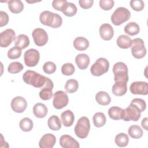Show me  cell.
Listing matches in <instances>:
<instances>
[{"label":"cell","mask_w":148,"mask_h":148,"mask_svg":"<svg viewBox=\"0 0 148 148\" xmlns=\"http://www.w3.org/2000/svg\"><path fill=\"white\" fill-rule=\"evenodd\" d=\"M127 83L125 82H115L112 87V92L116 96H123L127 91Z\"/></svg>","instance_id":"obj_21"},{"label":"cell","mask_w":148,"mask_h":148,"mask_svg":"<svg viewBox=\"0 0 148 148\" xmlns=\"http://www.w3.org/2000/svg\"><path fill=\"white\" fill-rule=\"evenodd\" d=\"M47 78L48 77L31 70L27 71L23 75V79L25 83L30 84L34 87L40 88L44 87Z\"/></svg>","instance_id":"obj_1"},{"label":"cell","mask_w":148,"mask_h":148,"mask_svg":"<svg viewBox=\"0 0 148 148\" xmlns=\"http://www.w3.org/2000/svg\"><path fill=\"white\" fill-rule=\"evenodd\" d=\"M108 115L113 120H118L123 119L124 115V109L118 106H112L108 110Z\"/></svg>","instance_id":"obj_26"},{"label":"cell","mask_w":148,"mask_h":148,"mask_svg":"<svg viewBox=\"0 0 148 148\" xmlns=\"http://www.w3.org/2000/svg\"><path fill=\"white\" fill-rule=\"evenodd\" d=\"M109 62L105 58H99L96 60L95 62L92 65L90 68L91 73L95 76H99L108 71Z\"/></svg>","instance_id":"obj_6"},{"label":"cell","mask_w":148,"mask_h":148,"mask_svg":"<svg viewBox=\"0 0 148 148\" xmlns=\"http://www.w3.org/2000/svg\"><path fill=\"white\" fill-rule=\"evenodd\" d=\"M56 64L51 61H47L45 62L43 66V71L47 74H52L56 71Z\"/></svg>","instance_id":"obj_40"},{"label":"cell","mask_w":148,"mask_h":148,"mask_svg":"<svg viewBox=\"0 0 148 148\" xmlns=\"http://www.w3.org/2000/svg\"><path fill=\"white\" fill-rule=\"evenodd\" d=\"M90 123L87 117L83 116L80 117L75 127V133L77 137L81 139L86 138L90 132Z\"/></svg>","instance_id":"obj_4"},{"label":"cell","mask_w":148,"mask_h":148,"mask_svg":"<svg viewBox=\"0 0 148 148\" xmlns=\"http://www.w3.org/2000/svg\"><path fill=\"white\" fill-rule=\"evenodd\" d=\"M53 105L57 109H61L65 107L69 101L68 95L63 91H57L53 94Z\"/></svg>","instance_id":"obj_10"},{"label":"cell","mask_w":148,"mask_h":148,"mask_svg":"<svg viewBox=\"0 0 148 148\" xmlns=\"http://www.w3.org/2000/svg\"><path fill=\"white\" fill-rule=\"evenodd\" d=\"M39 52L34 49H30L27 50L24 54V60L25 64L29 67L36 66L39 61Z\"/></svg>","instance_id":"obj_9"},{"label":"cell","mask_w":148,"mask_h":148,"mask_svg":"<svg viewBox=\"0 0 148 148\" xmlns=\"http://www.w3.org/2000/svg\"><path fill=\"white\" fill-rule=\"evenodd\" d=\"M14 45L15 46H17L21 49H24L29 46V39L26 35L20 34L16 36Z\"/></svg>","instance_id":"obj_27"},{"label":"cell","mask_w":148,"mask_h":148,"mask_svg":"<svg viewBox=\"0 0 148 148\" xmlns=\"http://www.w3.org/2000/svg\"><path fill=\"white\" fill-rule=\"evenodd\" d=\"M77 10V7L74 3L68 2L62 12L65 16L68 17H72L76 14Z\"/></svg>","instance_id":"obj_34"},{"label":"cell","mask_w":148,"mask_h":148,"mask_svg":"<svg viewBox=\"0 0 148 148\" xmlns=\"http://www.w3.org/2000/svg\"><path fill=\"white\" fill-rule=\"evenodd\" d=\"M130 90L133 94L146 95L148 94V84L146 82L138 81L131 83Z\"/></svg>","instance_id":"obj_13"},{"label":"cell","mask_w":148,"mask_h":148,"mask_svg":"<svg viewBox=\"0 0 148 148\" xmlns=\"http://www.w3.org/2000/svg\"><path fill=\"white\" fill-rule=\"evenodd\" d=\"M10 105L14 112L16 113H23L27 108V102L23 97L17 96L13 98Z\"/></svg>","instance_id":"obj_14"},{"label":"cell","mask_w":148,"mask_h":148,"mask_svg":"<svg viewBox=\"0 0 148 148\" xmlns=\"http://www.w3.org/2000/svg\"><path fill=\"white\" fill-rule=\"evenodd\" d=\"M9 21V16L6 12L3 11L0 12V27L6 25Z\"/></svg>","instance_id":"obj_45"},{"label":"cell","mask_w":148,"mask_h":148,"mask_svg":"<svg viewBox=\"0 0 148 148\" xmlns=\"http://www.w3.org/2000/svg\"><path fill=\"white\" fill-rule=\"evenodd\" d=\"M60 145L64 148H79V142L71 136L63 135L60 137Z\"/></svg>","instance_id":"obj_16"},{"label":"cell","mask_w":148,"mask_h":148,"mask_svg":"<svg viewBox=\"0 0 148 148\" xmlns=\"http://www.w3.org/2000/svg\"><path fill=\"white\" fill-rule=\"evenodd\" d=\"M56 142V136L52 134H46L40 138L39 146L40 148H52Z\"/></svg>","instance_id":"obj_17"},{"label":"cell","mask_w":148,"mask_h":148,"mask_svg":"<svg viewBox=\"0 0 148 148\" xmlns=\"http://www.w3.org/2000/svg\"><path fill=\"white\" fill-rule=\"evenodd\" d=\"M95 100L99 105L106 106L110 103L111 98L108 92L101 91L96 94Z\"/></svg>","instance_id":"obj_25"},{"label":"cell","mask_w":148,"mask_h":148,"mask_svg":"<svg viewBox=\"0 0 148 148\" xmlns=\"http://www.w3.org/2000/svg\"><path fill=\"white\" fill-rule=\"evenodd\" d=\"M128 133L132 138L139 139L143 135V130L138 125H132L128 128Z\"/></svg>","instance_id":"obj_31"},{"label":"cell","mask_w":148,"mask_h":148,"mask_svg":"<svg viewBox=\"0 0 148 148\" xmlns=\"http://www.w3.org/2000/svg\"><path fill=\"white\" fill-rule=\"evenodd\" d=\"M113 72L115 82H125L128 81V68L126 64L123 62L116 63L113 67Z\"/></svg>","instance_id":"obj_3"},{"label":"cell","mask_w":148,"mask_h":148,"mask_svg":"<svg viewBox=\"0 0 148 148\" xmlns=\"http://www.w3.org/2000/svg\"><path fill=\"white\" fill-rule=\"evenodd\" d=\"M140 31V28L138 24L135 22L128 23L124 27V32L131 36L137 35Z\"/></svg>","instance_id":"obj_30"},{"label":"cell","mask_w":148,"mask_h":148,"mask_svg":"<svg viewBox=\"0 0 148 148\" xmlns=\"http://www.w3.org/2000/svg\"><path fill=\"white\" fill-rule=\"evenodd\" d=\"M131 53L134 57L137 59L143 58L146 54V49L144 42L141 38H135L132 40Z\"/></svg>","instance_id":"obj_7"},{"label":"cell","mask_w":148,"mask_h":148,"mask_svg":"<svg viewBox=\"0 0 148 148\" xmlns=\"http://www.w3.org/2000/svg\"><path fill=\"white\" fill-rule=\"evenodd\" d=\"M24 68L23 65L19 62H11L8 68V71L10 73H17L21 72Z\"/></svg>","instance_id":"obj_37"},{"label":"cell","mask_w":148,"mask_h":148,"mask_svg":"<svg viewBox=\"0 0 148 148\" xmlns=\"http://www.w3.org/2000/svg\"><path fill=\"white\" fill-rule=\"evenodd\" d=\"M61 120L62 124L65 127H70L73 124L74 122V114L71 110H66L61 113Z\"/></svg>","instance_id":"obj_19"},{"label":"cell","mask_w":148,"mask_h":148,"mask_svg":"<svg viewBox=\"0 0 148 148\" xmlns=\"http://www.w3.org/2000/svg\"><path fill=\"white\" fill-rule=\"evenodd\" d=\"M10 11L13 13H19L24 8V5L20 0H11L7 2Z\"/></svg>","instance_id":"obj_24"},{"label":"cell","mask_w":148,"mask_h":148,"mask_svg":"<svg viewBox=\"0 0 148 148\" xmlns=\"http://www.w3.org/2000/svg\"><path fill=\"white\" fill-rule=\"evenodd\" d=\"M114 142L119 147H125L127 146L129 142L128 136L124 133H119L116 136Z\"/></svg>","instance_id":"obj_33"},{"label":"cell","mask_w":148,"mask_h":148,"mask_svg":"<svg viewBox=\"0 0 148 148\" xmlns=\"http://www.w3.org/2000/svg\"><path fill=\"white\" fill-rule=\"evenodd\" d=\"M131 17L130 12L125 8H117L111 16V21L115 25H120L129 20Z\"/></svg>","instance_id":"obj_5"},{"label":"cell","mask_w":148,"mask_h":148,"mask_svg":"<svg viewBox=\"0 0 148 148\" xmlns=\"http://www.w3.org/2000/svg\"><path fill=\"white\" fill-rule=\"evenodd\" d=\"M116 42L119 47L121 49H128L131 46L132 40L127 35H121L118 37Z\"/></svg>","instance_id":"obj_28"},{"label":"cell","mask_w":148,"mask_h":148,"mask_svg":"<svg viewBox=\"0 0 148 148\" xmlns=\"http://www.w3.org/2000/svg\"><path fill=\"white\" fill-rule=\"evenodd\" d=\"M99 34L101 38L103 40H109L113 36V28L109 24H103L99 27Z\"/></svg>","instance_id":"obj_18"},{"label":"cell","mask_w":148,"mask_h":148,"mask_svg":"<svg viewBox=\"0 0 148 148\" xmlns=\"http://www.w3.org/2000/svg\"><path fill=\"white\" fill-rule=\"evenodd\" d=\"M39 20L42 24L53 28L60 27L62 23V18L59 14L47 10L40 13Z\"/></svg>","instance_id":"obj_2"},{"label":"cell","mask_w":148,"mask_h":148,"mask_svg":"<svg viewBox=\"0 0 148 148\" xmlns=\"http://www.w3.org/2000/svg\"><path fill=\"white\" fill-rule=\"evenodd\" d=\"M94 125L96 127H103L106 123V117L104 113L102 112L95 113L92 117Z\"/></svg>","instance_id":"obj_32"},{"label":"cell","mask_w":148,"mask_h":148,"mask_svg":"<svg viewBox=\"0 0 148 148\" xmlns=\"http://www.w3.org/2000/svg\"><path fill=\"white\" fill-rule=\"evenodd\" d=\"M132 103L136 105L140 110L141 112H143L146 108V104L145 101L140 98H134L132 100L131 102Z\"/></svg>","instance_id":"obj_44"},{"label":"cell","mask_w":148,"mask_h":148,"mask_svg":"<svg viewBox=\"0 0 148 148\" xmlns=\"http://www.w3.org/2000/svg\"><path fill=\"white\" fill-rule=\"evenodd\" d=\"M47 124L49 128L53 131H58L61 127V121L59 117L56 115H53L49 118Z\"/></svg>","instance_id":"obj_29"},{"label":"cell","mask_w":148,"mask_h":148,"mask_svg":"<svg viewBox=\"0 0 148 148\" xmlns=\"http://www.w3.org/2000/svg\"><path fill=\"white\" fill-rule=\"evenodd\" d=\"M79 88V83L75 79H69L66 82L65 89L68 93L75 92Z\"/></svg>","instance_id":"obj_36"},{"label":"cell","mask_w":148,"mask_h":148,"mask_svg":"<svg viewBox=\"0 0 148 148\" xmlns=\"http://www.w3.org/2000/svg\"><path fill=\"white\" fill-rule=\"evenodd\" d=\"M19 126L22 131L29 132L31 131L33 128V121L28 117H24L20 120Z\"/></svg>","instance_id":"obj_35"},{"label":"cell","mask_w":148,"mask_h":148,"mask_svg":"<svg viewBox=\"0 0 148 148\" xmlns=\"http://www.w3.org/2000/svg\"><path fill=\"white\" fill-rule=\"evenodd\" d=\"M140 114L141 112L139 109L136 105L131 103L126 109H124L123 120L125 121H136L140 117Z\"/></svg>","instance_id":"obj_8"},{"label":"cell","mask_w":148,"mask_h":148,"mask_svg":"<svg viewBox=\"0 0 148 148\" xmlns=\"http://www.w3.org/2000/svg\"><path fill=\"white\" fill-rule=\"evenodd\" d=\"M32 36L35 44L38 46H43L48 41V35L42 28H35L32 32Z\"/></svg>","instance_id":"obj_11"},{"label":"cell","mask_w":148,"mask_h":148,"mask_svg":"<svg viewBox=\"0 0 148 148\" xmlns=\"http://www.w3.org/2000/svg\"><path fill=\"white\" fill-rule=\"evenodd\" d=\"M130 6L135 11H141L144 8V2L142 0H132L130 1Z\"/></svg>","instance_id":"obj_41"},{"label":"cell","mask_w":148,"mask_h":148,"mask_svg":"<svg viewBox=\"0 0 148 148\" xmlns=\"http://www.w3.org/2000/svg\"><path fill=\"white\" fill-rule=\"evenodd\" d=\"M94 3L93 0H79V3L80 7L84 9L90 8Z\"/></svg>","instance_id":"obj_46"},{"label":"cell","mask_w":148,"mask_h":148,"mask_svg":"<svg viewBox=\"0 0 148 148\" xmlns=\"http://www.w3.org/2000/svg\"><path fill=\"white\" fill-rule=\"evenodd\" d=\"M53 87L54 84L53 81L48 77L45 85L42 88L41 90L39 91V97L44 101L49 100L53 96L52 90L53 88Z\"/></svg>","instance_id":"obj_15"},{"label":"cell","mask_w":148,"mask_h":148,"mask_svg":"<svg viewBox=\"0 0 148 148\" xmlns=\"http://www.w3.org/2000/svg\"><path fill=\"white\" fill-rule=\"evenodd\" d=\"M21 55V49L17 46L10 49L8 52V57L11 60L17 59Z\"/></svg>","instance_id":"obj_38"},{"label":"cell","mask_w":148,"mask_h":148,"mask_svg":"<svg viewBox=\"0 0 148 148\" xmlns=\"http://www.w3.org/2000/svg\"><path fill=\"white\" fill-rule=\"evenodd\" d=\"M15 32L12 29H6L0 34V46L7 47L16 39Z\"/></svg>","instance_id":"obj_12"},{"label":"cell","mask_w":148,"mask_h":148,"mask_svg":"<svg viewBox=\"0 0 148 148\" xmlns=\"http://www.w3.org/2000/svg\"><path fill=\"white\" fill-rule=\"evenodd\" d=\"M114 6V1L113 0H100L99 6L104 10H109Z\"/></svg>","instance_id":"obj_42"},{"label":"cell","mask_w":148,"mask_h":148,"mask_svg":"<svg viewBox=\"0 0 148 148\" xmlns=\"http://www.w3.org/2000/svg\"><path fill=\"white\" fill-rule=\"evenodd\" d=\"M75 67L71 63H65L61 66V72L66 76L72 75L75 72Z\"/></svg>","instance_id":"obj_39"},{"label":"cell","mask_w":148,"mask_h":148,"mask_svg":"<svg viewBox=\"0 0 148 148\" xmlns=\"http://www.w3.org/2000/svg\"><path fill=\"white\" fill-rule=\"evenodd\" d=\"M47 108L42 103H37L33 107V113L38 118H43L47 114Z\"/></svg>","instance_id":"obj_22"},{"label":"cell","mask_w":148,"mask_h":148,"mask_svg":"<svg viewBox=\"0 0 148 148\" xmlns=\"http://www.w3.org/2000/svg\"><path fill=\"white\" fill-rule=\"evenodd\" d=\"M147 121H148V119L147 117H145L142 120V122H141V125L142 127L146 131L148 130V128H147Z\"/></svg>","instance_id":"obj_47"},{"label":"cell","mask_w":148,"mask_h":148,"mask_svg":"<svg viewBox=\"0 0 148 148\" xmlns=\"http://www.w3.org/2000/svg\"><path fill=\"white\" fill-rule=\"evenodd\" d=\"M90 58L86 54H79L75 58V62L80 69H86L90 64Z\"/></svg>","instance_id":"obj_20"},{"label":"cell","mask_w":148,"mask_h":148,"mask_svg":"<svg viewBox=\"0 0 148 148\" xmlns=\"http://www.w3.org/2000/svg\"><path fill=\"white\" fill-rule=\"evenodd\" d=\"M73 45L76 50L79 51H83L88 47L89 42L86 38L79 36L75 39L73 42Z\"/></svg>","instance_id":"obj_23"},{"label":"cell","mask_w":148,"mask_h":148,"mask_svg":"<svg viewBox=\"0 0 148 148\" xmlns=\"http://www.w3.org/2000/svg\"><path fill=\"white\" fill-rule=\"evenodd\" d=\"M67 2L66 0H54L52 2V6L56 10L62 11Z\"/></svg>","instance_id":"obj_43"}]
</instances>
